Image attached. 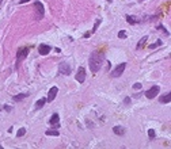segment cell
<instances>
[{"mask_svg":"<svg viewBox=\"0 0 171 149\" xmlns=\"http://www.w3.org/2000/svg\"><path fill=\"white\" fill-rule=\"evenodd\" d=\"M103 60H105V58H103L102 54H99L98 52H94V53L90 56V58H88V65H90V71H91V72L97 73L98 71L101 69Z\"/></svg>","mask_w":171,"mask_h":149,"instance_id":"cell-1","label":"cell"},{"mask_svg":"<svg viewBox=\"0 0 171 149\" xmlns=\"http://www.w3.org/2000/svg\"><path fill=\"white\" fill-rule=\"evenodd\" d=\"M29 54V48H19L18 52H16V63H15V69L18 71L19 67H21L22 61L27 57Z\"/></svg>","mask_w":171,"mask_h":149,"instance_id":"cell-2","label":"cell"},{"mask_svg":"<svg viewBox=\"0 0 171 149\" xmlns=\"http://www.w3.org/2000/svg\"><path fill=\"white\" fill-rule=\"evenodd\" d=\"M34 10H35V19H37V21H41L42 18L45 17V8H44V4H42L41 2H35L34 3Z\"/></svg>","mask_w":171,"mask_h":149,"instance_id":"cell-3","label":"cell"},{"mask_svg":"<svg viewBox=\"0 0 171 149\" xmlns=\"http://www.w3.org/2000/svg\"><path fill=\"white\" fill-rule=\"evenodd\" d=\"M72 72L71 67L68 63H65V61H62V63H60V65H58V71H57V74L60 76V74H64V76H68Z\"/></svg>","mask_w":171,"mask_h":149,"instance_id":"cell-4","label":"cell"},{"mask_svg":"<svg viewBox=\"0 0 171 149\" xmlns=\"http://www.w3.org/2000/svg\"><path fill=\"white\" fill-rule=\"evenodd\" d=\"M125 68H126V63H122V64H120V65H117V67H116V69H113V71L110 72V76H111V77H114V79H116V77L122 76Z\"/></svg>","mask_w":171,"mask_h":149,"instance_id":"cell-5","label":"cell"},{"mask_svg":"<svg viewBox=\"0 0 171 149\" xmlns=\"http://www.w3.org/2000/svg\"><path fill=\"white\" fill-rule=\"evenodd\" d=\"M159 92H160V87L153 86V87H151L149 90H147V91L144 92V95H145V98H148V99H155V96H157Z\"/></svg>","mask_w":171,"mask_h":149,"instance_id":"cell-6","label":"cell"},{"mask_svg":"<svg viewBox=\"0 0 171 149\" xmlns=\"http://www.w3.org/2000/svg\"><path fill=\"white\" fill-rule=\"evenodd\" d=\"M52 50V46L50 45H46V44H41L38 46V53L41 54V56H48L49 53H50Z\"/></svg>","mask_w":171,"mask_h":149,"instance_id":"cell-7","label":"cell"},{"mask_svg":"<svg viewBox=\"0 0 171 149\" xmlns=\"http://www.w3.org/2000/svg\"><path fill=\"white\" fill-rule=\"evenodd\" d=\"M57 92H58V88L57 87H52L50 90H49V94H48V98H46V102H53V100L56 99V96H57Z\"/></svg>","mask_w":171,"mask_h":149,"instance_id":"cell-8","label":"cell"},{"mask_svg":"<svg viewBox=\"0 0 171 149\" xmlns=\"http://www.w3.org/2000/svg\"><path fill=\"white\" fill-rule=\"evenodd\" d=\"M49 124H50V126H53V128H60V117H58L57 113H54V114L50 117Z\"/></svg>","mask_w":171,"mask_h":149,"instance_id":"cell-9","label":"cell"},{"mask_svg":"<svg viewBox=\"0 0 171 149\" xmlns=\"http://www.w3.org/2000/svg\"><path fill=\"white\" fill-rule=\"evenodd\" d=\"M76 80L79 83H84V80H86V69L83 67H79L78 73H76Z\"/></svg>","mask_w":171,"mask_h":149,"instance_id":"cell-10","label":"cell"},{"mask_svg":"<svg viewBox=\"0 0 171 149\" xmlns=\"http://www.w3.org/2000/svg\"><path fill=\"white\" fill-rule=\"evenodd\" d=\"M29 95H30L29 92L18 94V95H14V96H12V99H14V102H21V100H23V99H26V98H29Z\"/></svg>","mask_w":171,"mask_h":149,"instance_id":"cell-11","label":"cell"},{"mask_svg":"<svg viewBox=\"0 0 171 149\" xmlns=\"http://www.w3.org/2000/svg\"><path fill=\"white\" fill-rule=\"evenodd\" d=\"M159 102L160 103H170L171 102V94L167 92V94H164V95H162L159 98Z\"/></svg>","mask_w":171,"mask_h":149,"instance_id":"cell-12","label":"cell"},{"mask_svg":"<svg viewBox=\"0 0 171 149\" xmlns=\"http://www.w3.org/2000/svg\"><path fill=\"white\" fill-rule=\"evenodd\" d=\"M99 25H101V19H98V21L95 22V25H94V29H93V30H91V31H88V33H86V34H84V38H88L90 35H93V34L95 33V31H97V29H98V26H99Z\"/></svg>","mask_w":171,"mask_h":149,"instance_id":"cell-13","label":"cell"},{"mask_svg":"<svg viewBox=\"0 0 171 149\" xmlns=\"http://www.w3.org/2000/svg\"><path fill=\"white\" fill-rule=\"evenodd\" d=\"M45 103H46V98H41V99H38L37 102H35V110H41V109L45 106Z\"/></svg>","mask_w":171,"mask_h":149,"instance_id":"cell-14","label":"cell"},{"mask_svg":"<svg viewBox=\"0 0 171 149\" xmlns=\"http://www.w3.org/2000/svg\"><path fill=\"white\" fill-rule=\"evenodd\" d=\"M126 21H128V23H129V25H139L141 22L140 19H137L134 17H130V15H126Z\"/></svg>","mask_w":171,"mask_h":149,"instance_id":"cell-15","label":"cell"},{"mask_svg":"<svg viewBox=\"0 0 171 149\" xmlns=\"http://www.w3.org/2000/svg\"><path fill=\"white\" fill-rule=\"evenodd\" d=\"M113 132H114V134H117V136H124L125 134V129L122 128V126H114Z\"/></svg>","mask_w":171,"mask_h":149,"instance_id":"cell-16","label":"cell"},{"mask_svg":"<svg viewBox=\"0 0 171 149\" xmlns=\"http://www.w3.org/2000/svg\"><path fill=\"white\" fill-rule=\"evenodd\" d=\"M147 40H148V35H144L143 38L139 41V44H137V46H136V49L137 50H140V49H143V46L145 45V42H147Z\"/></svg>","mask_w":171,"mask_h":149,"instance_id":"cell-17","label":"cell"},{"mask_svg":"<svg viewBox=\"0 0 171 149\" xmlns=\"http://www.w3.org/2000/svg\"><path fill=\"white\" fill-rule=\"evenodd\" d=\"M45 134L46 136H56V137H57V136L60 134V132H58L57 129H48V130L45 132Z\"/></svg>","mask_w":171,"mask_h":149,"instance_id":"cell-18","label":"cell"},{"mask_svg":"<svg viewBox=\"0 0 171 149\" xmlns=\"http://www.w3.org/2000/svg\"><path fill=\"white\" fill-rule=\"evenodd\" d=\"M148 137H149V140H155L156 133H155L153 129H149V130H148Z\"/></svg>","mask_w":171,"mask_h":149,"instance_id":"cell-19","label":"cell"},{"mask_svg":"<svg viewBox=\"0 0 171 149\" xmlns=\"http://www.w3.org/2000/svg\"><path fill=\"white\" fill-rule=\"evenodd\" d=\"M126 37H128V35H126V31H125V30H121L120 33H118V38H121V40H125Z\"/></svg>","mask_w":171,"mask_h":149,"instance_id":"cell-20","label":"cell"},{"mask_svg":"<svg viewBox=\"0 0 171 149\" xmlns=\"http://www.w3.org/2000/svg\"><path fill=\"white\" fill-rule=\"evenodd\" d=\"M160 45H162V40H157V41H156V44L149 45V48H151V49H155V48H159Z\"/></svg>","mask_w":171,"mask_h":149,"instance_id":"cell-21","label":"cell"},{"mask_svg":"<svg viewBox=\"0 0 171 149\" xmlns=\"http://www.w3.org/2000/svg\"><path fill=\"white\" fill-rule=\"evenodd\" d=\"M25 134H26V129H25V128L19 129L18 133H16V136H18V137H22V136H25Z\"/></svg>","mask_w":171,"mask_h":149,"instance_id":"cell-22","label":"cell"},{"mask_svg":"<svg viewBox=\"0 0 171 149\" xmlns=\"http://www.w3.org/2000/svg\"><path fill=\"white\" fill-rule=\"evenodd\" d=\"M157 29H159V30H163V31H164V34H166V35H170V34H169V31L166 30V27H164L163 25H159V26H157Z\"/></svg>","mask_w":171,"mask_h":149,"instance_id":"cell-23","label":"cell"},{"mask_svg":"<svg viewBox=\"0 0 171 149\" xmlns=\"http://www.w3.org/2000/svg\"><path fill=\"white\" fill-rule=\"evenodd\" d=\"M133 90H141V84H140V83L133 84Z\"/></svg>","mask_w":171,"mask_h":149,"instance_id":"cell-24","label":"cell"},{"mask_svg":"<svg viewBox=\"0 0 171 149\" xmlns=\"http://www.w3.org/2000/svg\"><path fill=\"white\" fill-rule=\"evenodd\" d=\"M3 109H6V111H11V106H8V105H4V106H3Z\"/></svg>","mask_w":171,"mask_h":149,"instance_id":"cell-25","label":"cell"},{"mask_svg":"<svg viewBox=\"0 0 171 149\" xmlns=\"http://www.w3.org/2000/svg\"><path fill=\"white\" fill-rule=\"evenodd\" d=\"M125 105H130V98H125Z\"/></svg>","mask_w":171,"mask_h":149,"instance_id":"cell-26","label":"cell"},{"mask_svg":"<svg viewBox=\"0 0 171 149\" xmlns=\"http://www.w3.org/2000/svg\"><path fill=\"white\" fill-rule=\"evenodd\" d=\"M27 2H30V0H21V3H27Z\"/></svg>","mask_w":171,"mask_h":149,"instance_id":"cell-27","label":"cell"},{"mask_svg":"<svg viewBox=\"0 0 171 149\" xmlns=\"http://www.w3.org/2000/svg\"><path fill=\"white\" fill-rule=\"evenodd\" d=\"M2 3H3V0H0V6H2Z\"/></svg>","mask_w":171,"mask_h":149,"instance_id":"cell-28","label":"cell"}]
</instances>
